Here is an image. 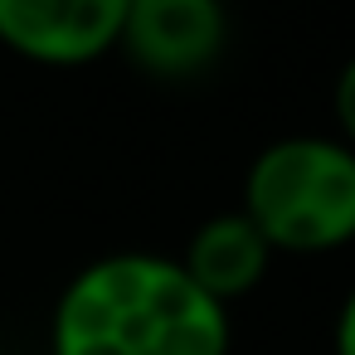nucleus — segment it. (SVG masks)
Listing matches in <instances>:
<instances>
[{"mask_svg":"<svg viewBox=\"0 0 355 355\" xmlns=\"http://www.w3.org/2000/svg\"><path fill=\"white\" fill-rule=\"evenodd\" d=\"M127 0H0V44L44 69H83L117 54Z\"/></svg>","mask_w":355,"mask_h":355,"instance_id":"obj_4","label":"nucleus"},{"mask_svg":"<svg viewBox=\"0 0 355 355\" xmlns=\"http://www.w3.org/2000/svg\"><path fill=\"white\" fill-rule=\"evenodd\" d=\"M331 117H336V137L355 151V54L340 64V73L331 83Z\"/></svg>","mask_w":355,"mask_h":355,"instance_id":"obj_6","label":"nucleus"},{"mask_svg":"<svg viewBox=\"0 0 355 355\" xmlns=\"http://www.w3.org/2000/svg\"><path fill=\"white\" fill-rule=\"evenodd\" d=\"M239 209L272 253L311 258L355 243V151L336 132H297L258 146Z\"/></svg>","mask_w":355,"mask_h":355,"instance_id":"obj_2","label":"nucleus"},{"mask_svg":"<svg viewBox=\"0 0 355 355\" xmlns=\"http://www.w3.org/2000/svg\"><path fill=\"white\" fill-rule=\"evenodd\" d=\"M272 258L277 253L253 229V219L243 209H224V214H209L205 224H195V234L185 239V253L175 263L185 268V277L205 297H214L219 306H229V302L248 297L268 277Z\"/></svg>","mask_w":355,"mask_h":355,"instance_id":"obj_5","label":"nucleus"},{"mask_svg":"<svg viewBox=\"0 0 355 355\" xmlns=\"http://www.w3.org/2000/svg\"><path fill=\"white\" fill-rule=\"evenodd\" d=\"M331 350H336V355H355V287L345 292V302H340V311H336Z\"/></svg>","mask_w":355,"mask_h":355,"instance_id":"obj_7","label":"nucleus"},{"mask_svg":"<svg viewBox=\"0 0 355 355\" xmlns=\"http://www.w3.org/2000/svg\"><path fill=\"white\" fill-rule=\"evenodd\" d=\"M229 306L205 297L166 253L83 263L49 321L54 355H229Z\"/></svg>","mask_w":355,"mask_h":355,"instance_id":"obj_1","label":"nucleus"},{"mask_svg":"<svg viewBox=\"0 0 355 355\" xmlns=\"http://www.w3.org/2000/svg\"><path fill=\"white\" fill-rule=\"evenodd\" d=\"M224 44H229L224 0H127L117 35V54L156 83H185L209 73Z\"/></svg>","mask_w":355,"mask_h":355,"instance_id":"obj_3","label":"nucleus"}]
</instances>
